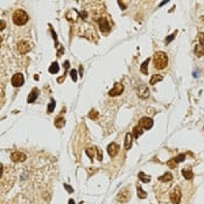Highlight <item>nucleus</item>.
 Segmentation results:
<instances>
[{"instance_id": "nucleus-12", "label": "nucleus", "mask_w": 204, "mask_h": 204, "mask_svg": "<svg viewBox=\"0 0 204 204\" xmlns=\"http://www.w3.org/2000/svg\"><path fill=\"white\" fill-rule=\"evenodd\" d=\"M118 152H119V146L116 144V142H111L109 146H107V153H109V155L111 158L113 156H116L118 154Z\"/></svg>"}, {"instance_id": "nucleus-19", "label": "nucleus", "mask_w": 204, "mask_h": 204, "mask_svg": "<svg viewBox=\"0 0 204 204\" xmlns=\"http://www.w3.org/2000/svg\"><path fill=\"white\" fill-rule=\"evenodd\" d=\"M149 61H150V58H147V60H145L144 61V63L141 64V68H140V70H141V72L142 74H145V75H147L148 74V64H149Z\"/></svg>"}, {"instance_id": "nucleus-32", "label": "nucleus", "mask_w": 204, "mask_h": 204, "mask_svg": "<svg viewBox=\"0 0 204 204\" xmlns=\"http://www.w3.org/2000/svg\"><path fill=\"white\" fill-rule=\"evenodd\" d=\"M64 188L67 189V191H68V193H72V191H74V189H72V188H71L69 184H64Z\"/></svg>"}, {"instance_id": "nucleus-3", "label": "nucleus", "mask_w": 204, "mask_h": 204, "mask_svg": "<svg viewBox=\"0 0 204 204\" xmlns=\"http://www.w3.org/2000/svg\"><path fill=\"white\" fill-rule=\"evenodd\" d=\"M169 197H170V201H172L173 204H180L181 197H182V193H181L180 187H175V188L172 190Z\"/></svg>"}, {"instance_id": "nucleus-29", "label": "nucleus", "mask_w": 204, "mask_h": 204, "mask_svg": "<svg viewBox=\"0 0 204 204\" xmlns=\"http://www.w3.org/2000/svg\"><path fill=\"white\" fill-rule=\"evenodd\" d=\"M85 153H86V154L89 155V158H90L91 160H92V158L95 156V154H93V149H91V148H86Z\"/></svg>"}, {"instance_id": "nucleus-28", "label": "nucleus", "mask_w": 204, "mask_h": 204, "mask_svg": "<svg viewBox=\"0 0 204 204\" xmlns=\"http://www.w3.org/2000/svg\"><path fill=\"white\" fill-rule=\"evenodd\" d=\"M70 76H71V78H72L74 82L77 81V71H76L75 69H71V70H70Z\"/></svg>"}, {"instance_id": "nucleus-16", "label": "nucleus", "mask_w": 204, "mask_h": 204, "mask_svg": "<svg viewBox=\"0 0 204 204\" xmlns=\"http://www.w3.org/2000/svg\"><path fill=\"white\" fill-rule=\"evenodd\" d=\"M159 180L161 182H170L173 180V175H172V173H164L162 176L159 177Z\"/></svg>"}, {"instance_id": "nucleus-24", "label": "nucleus", "mask_w": 204, "mask_h": 204, "mask_svg": "<svg viewBox=\"0 0 204 204\" xmlns=\"http://www.w3.org/2000/svg\"><path fill=\"white\" fill-rule=\"evenodd\" d=\"M185 158H187V155H185V154H180V155H177L176 158H174L173 160H174V162L177 164V163H180V162L184 161V160H185Z\"/></svg>"}, {"instance_id": "nucleus-35", "label": "nucleus", "mask_w": 204, "mask_h": 204, "mask_svg": "<svg viewBox=\"0 0 204 204\" xmlns=\"http://www.w3.org/2000/svg\"><path fill=\"white\" fill-rule=\"evenodd\" d=\"M69 204H75V201L74 199H69Z\"/></svg>"}, {"instance_id": "nucleus-8", "label": "nucleus", "mask_w": 204, "mask_h": 204, "mask_svg": "<svg viewBox=\"0 0 204 204\" xmlns=\"http://www.w3.org/2000/svg\"><path fill=\"white\" fill-rule=\"evenodd\" d=\"M11 159L14 162H23V161H26L27 155L23 154V153H21V152H13L11 154Z\"/></svg>"}, {"instance_id": "nucleus-14", "label": "nucleus", "mask_w": 204, "mask_h": 204, "mask_svg": "<svg viewBox=\"0 0 204 204\" xmlns=\"http://www.w3.org/2000/svg\"><path fill=\"white\" fill-rule=\"evenodd\" d=\"M132 141H133V135L131 133H127L125 136V149L128 150L132 147Z\"/></svg>"}, {"instance_id": "nucleus-17", "label": "nucleus", "mask_w": 204, "mask_h": 204, "mask_svg": "<svg viewBox=\"0 0 204 204\" xmlns=\"http://www.w3.org/2000/svg\"><path fill=\"white\" fill-rule=\"evenodd\" d=\"M142 132H144V128L140 125H136L135 127H134V130H133V135H134V138L135 139H138L140 135L142 134Z\"/></svg>"}, {"instance_id": "nucleus-26", "label": "nucleus", "mask_w": 204, "mask_h": 204, "mask_svg": "<svg viewBox=\"0 0 204 204\" xmlns=\"http://www.w3.org/2000/svg\"><path fill=\"white\" fill-rule=\"evenodd\" d=\"M89 118L92 119V120H96L98 118V112L96 110H92L90 113H89Z\"/></svg>"}, {"instance_id": "nucleus-10", "label": "nucleus", "mask_w": 204, "mask_h": 204, "mask_svg": "<svg viewBox=\"0 0 204 204\" xmlns=\"http://www.w3.org/2000/svg\"><path fill=\"white\" fill-rule=\"evenodd\" d=\"M98 22H99V28H100L101 32H103V33H109V32H110L111 26H110V23H109V21H107L106 18H101V19H99Z\"/></svg>"}, {"instance_id": "nucleus-6", "label": "nucleus", "mask_w": 204, "mask_h": 204, "mask_svg": "<svg viewBox=\"0 0 204 204\" xmlns=\"http://www.w3.org/2000/svg\"><path fill=\"white\" fill-rule=\"evenodd\" d=\"M149 89H148V86L146 85V84H142V85H140L139 87H138V97L139 98H141V99H146V98H148L149 97Z\"/></svg>"}, {"instance_id": "nucleus-5", "label": "nucleus", "mask_w": 204, "mask_h": 204, "mask_svg": "<svg viewBox=\"0 0 204 204\" xmlns=\"http://www.w3.org/2000/svg\"><path fill=\"white\" fill-rule=\"evenodd\" d=\"M123 92H124V85L121 83H116L114 86L109 91V95L111 97H117V96H120Z\"/></svg>"}, {"instance_id": "nucleus-7", "label": "nucleus", "mask_w": 204, "mask_h": 204, "mask_svg": "<svg viewBox=\"0 0 204 204\" xmlns=\"http://www.w3.org/2000/svg\"><path fill=\"white\" fill-rule=\"evenodd\" d=\"M18 52L20 53V54H26V53H28L29 50H30V44H29V42H27V41H25V40H21L19 43H18Z\"/></svg>"}, {"instance_id": "nucleus-36", "label": "nucleus", "mask_w": 204, "mask_h": 204, "mask_svg": "<svg viewBox=\"0 0 204 204\" xmlns=\"http://www.w3.org/2000/svg\"><path fill=\"white\" fill-rule=\"evenodd\" d=\"M164 4H167V1H162V3L160 4V6H162V5H164Z\"/></svg>"}, {"instance_id": "nucleus-13", "label": "nucleus", "mask_w": 204, "mask_h": 204, "mask_svg": "<svg viewBox=\"0 0 204 204\" xmlns=\"http://www.w3.org/2000/svg\"><path fill=\"white\" fill-rule=\"evenodd\" d=\"M39 93H40V91H39V89H36V87H34L33 90H32V92L29 93V96H28V98H27V101L28 103H34V101L36 100V98L39 97Z\"/></svg>"}, {"instance_id": "nucleus-1", "label": "nucleus", "mask_w": 204, "mask_h": 204, "mask_svg": "<svg viewBox=\"0 0 204 204\" xmlns=\"http://www.w3.org/2000/svg\"><path fill=\"white\" fill-rule=\"evenodd\" d=\"M153 64L158 70H162L168 66V56L163 52H156L153 56Z\"/></svg>"}, {"instance_id": "nucleus-22", "label": "nucleus", "mask_w": 204, "mask_h": 204, "mask_svg": "<svg viewBox=\"0 0 204 204\" xmlns=\"http://www.w3.org/2000/svg\"><path fill=\"white\" fill-rule=\"evenodd\" d=\"M66 125V120L64 118H62V117H58L56 120H55V126L57 127V128H62L63 126Z\"/></svg>"}, {"instance_id": "nucleus-31", "label": "nucleus", "mask_w": 204, "mask_h": 204, "mask_svg": "<svg viewBox=\"0 0 204 204\" xmlns=\"http://www.w3.org/2000/svg\"><path fill=\"white\" fill-rule=\"evenodd\" d=\"M95 149H96V152H97V158H98V160L101 161V160H103V153H101L98 148H95Z\"/></svg>"}, {"instance_id": "nucleus-18", "label": "nucleus", "mask_w": 204, "mask_h": 204, "mask_svg": "<svg viewBox=\"0 0 204 204\" xmlns=\"http://www.w3.org/2000/svg\"><path fill=\"white\" fill-rule=\"evenodd\" d=\"M138 176H139V180L141 181V182H144V183H148V182L150 181V177H149L148 175H146L144 172H140V173L138 174Z\"/></svg>"}, {"instance_id": "nucleus-23", "label": "nucleus", "mask_w": 204, "mask_h": 204, "mask_svg": "<svg viewBox=\"0 0 204 204\" xmlns=\"http://www.w3.org/2000/svg\"><path fill=\"white\" fill-rule=\"evenodd\" d=\"M136 191H138V196H139L140 198H146V197H147V193H146L145 190H142L141 187H138V188H136Z\"/></svg>"}, {"instance_id": "nucleus-20", "label": "nucleus", "mask_w": 204, "mask_h": 204, "mask_svg": "<svg viewBox=\"0 0 204 204\" xmlns=\"http://www.w3.org/2000/svg\"><path fill=\"white\" fill-rule=\"evenodd\" d=\"M163 79V77L161 75H153L152 76V78H150V81H149V83L152 84V85H154V84H156L158 82H161Z\"/></svg>"}, {"instance_id": "nucleus-33", "label": "nucleus", "mask_w": 204, "mask_h": 204, "mask_svg": "<svg viewBox=\"0 0 204 204\" xmlns=\"http://www.w3.org/2000/svg\"><path fill=\"white\" fill-rule=\"evenodd\" d=\"M118 5L123 7L121 9H126V5H125V3H123V1H118Z\"/></svg>"}, {"instance_id": "nucleus-4", "label": "nucleus", "mask_w": 204, "mask_h": 204, "mask_svg": "<svg viewBox=\"0 0 204 204\" xmlns=\"http://www.w3.org/2000/svg\"><path fill=\"white\" fill-rule=\"evenodd\" d=\"M117 199L120 202V203H127L130 199H131V191L127 189V188H124L119 191V194L117 195Z\"/></svg>"}, {"instance_id": "nucleus-15", "label": "nucleus", "mask_w": 204, "mask_h": 204, "mask_svg": "<svg viewBox=\"0 0 204 204\" xmlns=\"http://www.w3.org/2000/svg\"><path fill=\"white\" fill-rule=\"evenodd\" d=\"M182 175L184 176V178H187V180H191V178L194 177V173H193V170H191V168H184L182 170Z\"/></svg>"}, {"instance_id": "nucleus-11", "label": "nucleus", "mask_w": 204, "mask_h": 204, "mask_svg": "<svg viewBox=\"0 0 204 204\" xmlns=\"http://www.w3.org/2000/svg\"><path fill=\"white\" fill-rule=\"evenodd\" d=\"M25 79H23V75L22 74H15L13 77H12V84H13V86L15 87H19L23 84Z\"/></svg>"}, {"instance_id": "nucleus-34", "label": "nucleus", "mask_w": 204, "mask_h": 204, "mask_svg": "<svg viewBox=\"0 0 204 204\" xmlns=\"http://www.w3.org/2000/svg\"><path fill=\"white\" fill-rule=\"evenodd\" d=\"M5 26H6V23H5V21H4V20H1V26H0V30H4V28H5Z\"/></svg>"}, {"instance_id": "nucleus-25", "label": "nucleus", "mask_w": 204, "mask_h": 204, "mask_svg": "<svg viewBox=\"0 0 204 204\" xmlns=\"http://www.w3.org/2000/svg\"><path fill=\"white\" fill-rule=\"evenodd\" d=\"M55 100L54 99H52L50 100V103H49V105H48V109H47V111H48V113H52L53 111H54V109H55Z\"/></svg>"}, {"instance_id": "nucleus-30", "label": "nucleus", "mask_w": 204, "mask_h": 204, "mask_svg": "<svg viewBox=\"0 0 204 204\" xmlns=\"http://www.w3.org/2000/svg\"><path fill=\"white\" fill-rule=\"evenodd\" d=\"M198 41H199L201 46H204V33H199L198 34Z\"/></svg>"}, {"instance_id": "nucleus-9", "label": "nucleus", "mask_w": 204, "mask_h": 204, "mask_svg": "<svg viewBox=\"0 0 204 204\" xmlns=\"http://www.w3.org/2000/svg\"><path fill=\"white\" fill-rule=\"evenodd\" d=\"M139 125L141 126L144 130H150L153 127V120L150 118H148V117H142L141 119H140Z\"/></svg>"}, {"instance_id": "nucleus-2", "label": "nucleus", "mask_w": 204, "mask_h": 204, "mask_svg": "<svg viewBox=\"0 0 204 204\" xmlns=\"http://www.w3.org/2000/svg\"><path fill=\"white\" fill-rule=\"evenodd\" d=\"M12 18H13V22L17 25V26H22V25H25L28 21V19H29L28 14L23 9H17V11H14L13 17H12Z\"/></svg>"}, {"instance_id": "nucleus-27", "label": "nucleus", "mask_w": 204, "mask_h": 204, "mask_svg": "<svg viewBox=\"0 0 204 204\" xmlns=\"http://www.w3.org/2000/svg\"><path fill=\"white\" fill-rule=\"evenodd\" d=\"M176 34H177V32H174V33H173L172 35H169V36L167 37V39H166V44H168V43H170V42H172V41H173V40L175 39V36H176Z\"/></svg>"}, {"instance_id": "nucleus-21", "label": "nucleus", "mask_w": 204, "mask_h": 204, "mask_svg": "<svg viewBox=\"0 0 204 204\" xmlns=\"http://www.w3.org/2000/svg\"><path fill=\"white\" fill-rule=\"evenodd\" d=\"M58 70H60V66H58L57 62L52 63V66L49 67V72H50V74H57Z\"/></svg>"}]
</instances>
